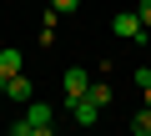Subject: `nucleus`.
<instances>
[{
	"mask_svg": "<svg viewBox=\"0 0 151 136\" xmlns=\"http://www.w3.org/2000/svg\"><path fill=\"white\" fill-rule=\"evenodd\" d=\"M20 71H25V55L15 45H5V50H0V81H5V76H20Z\"/></svg>",
	"mask_w": 151,
	"mask_h": 136,
	"instance_id": "6",
	"label": "nucleus"
},
{
	"mask_svg": "<svg viewBox=\"0 0 151 136\" xmlns=\"http://www.w3.org/2000/svg\"><path fill=\"white\" fill-rule=\"evenodd\" d=\"M50 5H55L60 15H76V10H81V0H50Z\"/></svg>",
	"mask_w": 151,
	"mask_h": 136,
	"instance_id": "10",
	"label": "nucleus"
},
{
	"mask_svg": "<svg viewBox=\"0 0 151 136\" xmlns=\"http://www.w3.org/2000/svg\"><path fill=\"white\" fill-rule=\"evenodd\" d=\"M136 86H141V96H146V106H151V71H146V65L136 71Z\"/></svg>",
	"mask_w": 151,
	"mask_h": 136,
	"instance_id": "9",
	"label": "nucleus"
},
{
	"mask_svg": "<svg viewBox=\"0 0 151 136\" xmlns=\"http://www.w3.org/2000/svg\"><path fill=\"white\" fill-rule=\"evenodd\" d=\"M55 131V111L45 101H25V116L10 121V136H50Z\"/></svg>",
	"mask_w": 151,
	"mask_h": 136,
	"instance_id": "1",
	"label": "nucleus"
},
{
	"mask_svg": "<svg viewBox=\"0 0 151 136\" xmlns=\"http://www.w3.org/2000/svg\"><path fill=\"white\" fill-rule=\"evenodd\" d=\"M5 96H10V101H20V106H25V101H35V81H30L25 71H20V76H5Z\"/></svg>",
	"mask_w": 151,
	"mask_h": 136,
	"instance_id": "4",
	"label": "nucleus"
},
{
	"mask_svg": "<svg viewBox=\"0 0 151 136\" xmlns=\"http://www.w3.org/2000/svg\"><path fill=\"white\" fill-rule=\"evenodd\" d=\"M0 96H5V81H0Z\"/></svg>",
	"mask_w": 151,
	"mask_h": 136,
	"instance_id": "12",
	"label": "nucleus"
},
{
	"mask_svg": "<svg viewBox=\"0 0 151 136\" xmlns=\"http://www.w3.org/2000/svg\"><path fill=\"white\" fill-rule=\"evenodd\" d=\"M86 96H91V101H96L101 111L111 106V86H106V81H91V91H86Z\"/></svg>",
	"mask_w": 151,
	"mask_h": 136,
	"instance_id": "7",
	"label": "nucleus"
},
{
	"mask_svg": "<svg viewBox=\"0 0 151 136\" xmlns=\"http://www.w3.org/2000/svg\"><path fill=\"white\" fill-rule=\"evenodd\" d=\"M131 131H136V136H151V106H146V111H136V116H131Z\"/></svg>",
	"mask_w": 151,
	"mask_h": 136,
	"instance_id": "8",
	"label": "nucleus"
},
{
	"mask_svg": "<svg viewBox=\"0 0 151 136\" xmlns=\"http://www.w3.org/2000/svg\"><path fill=\"white\" fill-rule=\"evenodd\" d=\"M65 106H70L76 126H96V121H101V106H96L91 96H81V101H65Z\"/></svg>",
	"mask_w": 151,
	"mask_h": 136,
	"instance_id": "5",
	"label": "nucleus"
},
{
	"mask_svg": "<svg viewBox=\"0 0 151 136\" xmlns=\"http://www.w3.org/2000/svg\"><path fill=\"white\" fill-rule=\"evenodd\" d=\"M86 91H91V71H81V65H70V71L60 76V96H65V101H81Z\"/></svg>",
	"mask_w": 151,
	"mask_h": 136,
	"instance_id": "3",
	"label": "nucleus"
},
{
	"mask_svg": "<svg viewBox=\"0 0 151 136\" xmlns=\"http://www.w3.org/2000/svg\"><path fill=\"white\" fill-rule=\"evenodd\" d=\"M136 15H141V25L151 30V0H136Z\"/></svg>",
	"mask_w": 151,
	"mask_h": 136,
	"instance_id": "11",
	"label": "nucleus"
},
{
	"mask_svg": "<svg viewBox=\"0 0 151 136\" xmlns=\"http://www.w3.org/2000/svg\"><path fill=\"white\" fill-rule=\"evenodd\" d=\"M111 30H116L121 40H136V45H141V40H151V30L141 25V15H136V10H116V15H111Z\"/></svg>",
	"mask_w": 151,
	"mask_h": 136,
	"instance_id": "2",
	"label": "nucleus"
}]
</instances>
